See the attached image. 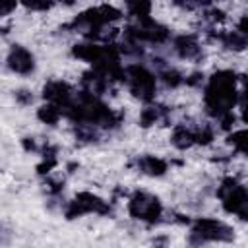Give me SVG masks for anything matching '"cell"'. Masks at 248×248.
<instances>
[{
    "label": "cell",
    "mask_w": 248,
    "mask_h": 248,
    "mask_svg": "<svg viewBox=\"0 0 248 248\" xmlns=\"http://www.w3.org/2000/svg\"><path fill=\"white\" fill-rule=\"evenodd\" d=\"M62 112L74 124H91L99 130H114L124 120V114L120 110L110 108L99 99V95L89 93L85 89L76 93L70 105L62 108Z\"/></svg>",
    "instance_id": "6da1fadb"
},
{
    "label": "cell",
    "mask_w": 248,
    "mask_h": 248,
    "mask_svg": "<svg viewBox=\"0 0 248 248\" xmlns=\"http://www.w3.org/2000/svg\"><path fill=\"white\" fill-rule=\"evenodd\" d=\"M238 78L232 70H217L205 83L203 107L209 116L219 120L221 116L232 112L238 103Z\"/></svg>",
    "instance_id": "7a4b0ae2"
},
{
    "label": "cell",
    "mask_w": 248,
    "mask_h": 248,
    "mask_svg": "<svg viewBox=\"0 0 248 248\" xmlns=\"http://www.w3.org/2000/svg\"><path fill=\"white\" fill-rule=\"evenodd\" d=\"M120 17H122V12L118 8H114L110 4H101V6L89 8V10L81 12L79 16H76L68 27L72 31L83 33L91 41H108L110 33H105V29H107V25L118 21Z\"/></svg>",
    "instance_id": "3957f363"
},
{
    "label": "cell",
    "mask_w": 248,
    "mask_h": 248,
    "mask_svg": "<svg viewBox=\"0 0 248 248\" xmlns=\"http://www.w3.org/2000/svg\"><path fill=\"white\" fill-rule=\"evenodd\" d=\"M124 81L128 85V91L143 101L149 103L155 99L157 93V78L153 72H149L143 64H130L124 68Z\"/></svg>",
    "instance_id": "277c9868"
},
{
    "label": "cell",
    "mask_w": 248,
    "mask_h": 248,
    "mask_svg": "<svg viewBox=\"0 0 248 248\" xmlns=\"http://www.w3.org/2000/svg\"><path fill=\"white\" fill-rule=\"evenodd\" d=\"M234 238V231L217 219L200 217L190 227V242L203 244V242H231Z\"/></svg>",
    "instance_id": "5b68a950"
},
{
    "label": "cell",
    "mask_w": 248,
    "mask_h": 248,
    "mask_svg": "<svg viewBox=\"0 0 248 248\" xmlns=\"http://www.w3.org/2000/svg\"><path fill=\"white\" fill-rule=\"evenodd\" d=\"M128 211L134 219L143 223H159L163 217V205L159 198L149 192H136L128 202Z\"/></svg>",
    "instance_id": "8992f818"
},
{
    "label": "cell",
    "mask_w": 248,
    "mask_h": 248,
    "mask_svg": "<svg viewBox=\"0 0 248 248\" xmlns=\"http://www.w3.org/2000/svg\"><path fill=\"white\" fill-rule=\"evenodd\" d=\"M124 35L138 41V43H149V45H163L169 41V29L157 21H153L151 17L147 19H136V23H130L124 29Z\"/></svg>",
    "instance_id": "52a82bcc"
},
{
    "label": "cell",
    "mask_w": 248,
    "mask_h": 248,
    "mask_svg": "<svg viewBox=\"0 0 248 248\" xmlns=\"http://www.w3.org/2000/svg\"><path fill=\"white\" fill-rule=\"evenodd\" d=\"M85 213L108 215L110 213V205H108V202H105L103 198H99V196H95L91 192H79L68 203L64 215H66V219H76V217H81Z\"/></svg>",
    "instance_id": "ba28073f"
},
{
    "label": "cell",
    "mask_w": 248,
    "mask_h": 248,
    "mask_svg": "<svg viewBox=\"0 0 248 248\" xmlns=\"http://www.w3.org/2000/svg\"><path fill=\"white\" fill-rule=\"evenodd\" d=\"M217 198L221 200V205L227 213H234L240 209V205L248 200V188L238 182L234 176H225L217 188Z\"/></svg>",
    "instance_id": "9c48e42d"
},
{
    "label": "cell",
    "mask_w": 248,
    "mask_h": 248,
    "mask_svg": "<svg viewBox=\"0 0 248 248\" xmlns=\"http://www.w3.org/2000/svg\"><path fill=\"white\" fill-rule=\"evenodd\" d=\"M76 91L74 87L64 81V79H50L43 85V97L46 103H54L60 108H64L66 105H70V101L74 99Z\"/></svg>",
    "instance_id": "30bf717a"
},
{
    "label": "cell",
    "mask_w": 248,
    "mask_h": 248,
    "mask_svg": "<svg viewBox=\"0 0 248 248\" xmlns=\"http://www.w3.org/2000/svg\"><path fill=\"white\" fill-rule=\"evenodd\" d=\"M6 64H8V68H10L14 74L29 76V74H33V70H35V56H33L31 50H27L25 46L14 45V46L10 48V52H8Z\"/></svg>",
    "instance_id": "8fae6325"
},
{
    "label": "cell",
    "mask_w": 248,
    "mask_h": 248,
    "mask_svg": "<svg viewBox=\"0 0 248 248\" xmlns=\"http://www.w3.org/2000/svg\"><path fill=\"white\" fill-rule=\"evenodd\" d=\"M172 50L182 58V60H198L202 56V46L200 41L194 35H178L172 39Z\"/></svg>",
    "instance_id": "7c38bea8"
},
{
    "label": "cell",
    "mask_w": 248,
    "mask_h": 248,
    "mask_svg": "<svg viewBox=\"0 0 248 248\" xmlns=\"http://www.w3.org/2000/svg\"><path fill=\"white\" fill-rule=\"evenodd\" d=\"M110 83L112 81L103 72H99L97 68H93L81 76V87L89 93H95V95H103L105 91H108Z\"/></svg>",
    "instance_id": "4fadbf2b"
},
{
    "label": "cell",
    "mask_w": 248,
    "mask_h": 248,
    "mask_svg": "<svg viewBox=\"0 0 248 248\" xmlns=\"http://www.w3.org/2000/svg\"><path fill=\"white\" fill-rule=\"evenodd\" d=\"M136 167L140 172L147 176H163L169 170V163L157 155H141L136 159Z\"/></svg>",
    "instance_id": "5bb4252c"
},
{
    "label": "cell",
    "mask_w": 248,
    "mask_h": 248,
    "mask_svg": "<svg viewBox=\"0 0 248 248\" xmlns=\"http://www.w3.org/2000/svg\"><path fill=\"white\" fill-rule=\"evenodd\" d=\"M72 54L74 58L78 60H83V62H89V64H97L101 60V56L105 54V45H97V43H79V45H74L72 46Z\"/></svg>",
    "instance_id": "9a60e30c"
},
{
    "label": "cell",
    "mask_w": 248,
    "mask_h": 248,
    "mask_svg": "<svg viewBox=\"0 0 248 248\" xmlns=\"http://www.w3.org/2000/svg\"><path fill=\"white\" fill-rule=\"evenodd\" d=\"M211 37L215 41H219L229 50H244V48H248V37L238 29L236 31H219V33H213Z\"/></svg>",
    "instance_id": "2e32d148"
},
{
    "label": "cell",
    "mask_w": 248,
    "mask_h": 248,
    "mask_svg": "<svg viewBox=\"0 0 248 248\" xmlns=\"http://www.w3.org/2000/svg\"><path fill=\"white\" fill-rule=\"evenodd\" d=\"M170 143H172L176 149H188V147H192V145L196 143V128L178 124V126L172 130Z\"/></svg>",
    "instance_id": "e0dca14e"
},
{
    "label": "cell",
    "mask_w": 248,
    "mask_h": 248,
    "mask_svg": "<svg viewBox=\"0 0 248 248\" xmlns=\"http://www.w3.org/2000/svg\"><path fill=\"white\" fill-rule=\"evenodd\" d=\"M169 108L163 105H147L141 112H140V126L141 128H149L161 120H167Z\"/></svg>",
    "instance_id": "ac0fdd59"
},
{
    "label": "cell",
    "mask_w": 248,
    "mask_h": 248,
    "mask_svg": "<svg viewBox=\"0 0 248 248\" xmlns=\"http://www.w3.org/2000/svg\"><path fill=\"white\" fill-rule=\"evenodd\" d=\"M62 116H64L62 108L58 105H54V103H46V105L39 107V110H37V118L43 124H48V126H56Z\"/></svg>",
    "instance_id": "d6986e66"
},
{
    "label": "cell",
    "mask_w": 248,
    "mask_h": 248,
    "mask_svg": "<svg viewBox=\"0 0 248 248\" xmlns=\"http://www.w3.org/2000/svg\"><path fill=\"white\" fill-rule=\"evenodd\" d=\"M126 10L134 19H147L151 14V0H126Z\"/></svg>",
    "instance_id": "ffe728a7"
},
{
    "label": "cell",
    "mask_w": 248,
    "mask_h": 248,
    "mask_svg": "<svg viewBox=\"0 0 248 248\" xmlns=\"http://www.w3.org/2000/svg\"><path fill=\"white\" fill-rule=\"evenodd\" d=\"M159 79L165 83V87H169V89H176L178 85L184 83L186 78H184L176 68H169V66H165V68L159 72Z\"/></svg>",
    "instance_id": "44dd1931"
},
{
    "label": "cell",
    "mask_w": 248,
    "mask_h": 248,
    "mask_svg": "<svg viewBox=\"0 0 248 248\" xmlns=\"http://www.w3.org/2000/svg\"><path fill=\"white\" fill-rule=\"evenodd\" d=\"M227 143L234 151H238V153H242V155L248 157V130H236V132L229 134Z\"/></svg>",
    "instance_id": "7402d4cb"
},
{
    "label": "cell",
    "mask_w": 248,
    "mask_h": 248,
    "mask_svg": "<svg viewBox=\"0 0 248 248\" xmlns=\"http://www.w3.org/2000/svg\"><path fill=\"white\" fill-rule=\"evenodd\" d=\"M172 2H174V6H178L180 10L192 12V10H200V8L209 6L213 0H172Z\"/></svg>",
    "instance_id": "603a6c76"
},
{
    "label": "cell",
    "mask_w": 248,
    "mask_h": 248,
    "mask_svg": "<svg viewBox=\"0 0 248 248\" xmlns=\"http://www.w3.org/2000/svg\"><path fill=\"white\" fill-rule=\"evenodd\" d=\"M213 141V128L203 124V126H198L196 128V143L200 145H207Z\"/></svg>",
    "instance_id": "cb8c5ba5"
},
{
    "label": "cell",
    "mask_w": 248,
    "mask_h": 248,
    "mask_svg": "<svg viewBox=\"0 0 248 248\" xmlns=\"http://www.w3.org/2000/svg\"><path fill=\"white\" fill-rule=\"evenodd\" d=\"M27 10H33V12H46L52 8L54 0H19Z\"/></svg>",
    "instance_id": "d4e9b609"
},
{
    "label": "cell",
    "mask_w": 248,
    "mask_h": 248,
    "mask_svg": "<svg viewBox=\"0 0 248 248\" xmlns=\"http://www.w3.org/2000/svg\"><path fill=\"white\" fill-rule=\"evenodd\" d=\"M238 103H240V116L244 124H248V79H244V89L238 95Z\"/></svg>",
    "instance_id": "484cf974"
},
{
    "label": "cell",
    "mask_w": 248,
    "mask_h": 248,
    "mask_svg": "<svg viewBox=\"0 0 248 248\" xmlns=\"http://www.w3.org/2000/svg\"><path fill=\"white\" fill-rule=\"evenodd\" d=\"M203 19L209 21L211 25L221 23V21L225 19V12H223V10H217V8H211V10H207V12L203 14Z\"/></svg>",
    "instance_id": "4316f807"
},
{
    "label": "cell",
    "mask_w": 248,
    "mask_h": 248,
    "mask_svg": "<svg viewBox=\"0 0 248 248\" xmlns=\"http://www.w3.org/2000/svg\"><path fill=\"white\" fill-rule=\"evenodd\" d=\"M16 101L19 103V105H31L33 103V95L27 91V89H19V91H16Z\"/></svg>",
    "instance_id": "83f0119b"
},
{
    "label": "cell",
    "mask_w": 248,
    "mask_h": 248,
    "mask_svg": "<svg viewBox=\"0 0 248 248\" xmlns=\"http://www.w3.org/2000/svg\"><path fill=\"white\" fill-rule=\"evenodd\" d=\"M202 81H203V76H202V74H192V76H188V78L184 79V83H186V85H192V87L202 85Z\"/></svg>",
    "instance_id": "f1b7e54d"
},
{
    "label": "cell",
    "mask_w": 248,
    "mask_h": 248,
    "mask_svg": "<svg viewBox=\"0 0 248 248\" xmlns=\"http://www.w3.org/2000/svg\"><path fill=\"white\" fill-rule=\"evenodd\" d=\"M17 0H2V16H8L16 8Z\"/></svg>",
    "instance_id": "f546056e"
},
{
    "label": "cell",
    "mask_w": 248,
    "mask_h": 248,
    "mask_svg": "<svg viewBox=\"0 0 248 248\" xmlns=\"http://www.w3.org/2000/svg\"><path fill=\"white\" fill-rule=\"evenodd\" d=\"M21 143H23L25 151H39V147H37V143L33 141V138H23Z\"/></svg>",
    "instance_id": "4dcf8cb0"
},
{
    "label": "cell",
    "mask_w": 248,
    "mask_h": 248,
    "mask_svg": "<svg viewBox=\"0 0 248 248\" xmlns=\"http://www.w3.org/2000/svg\"><path fill=\"white\" fill-rule=\"evenodd\" d=\"M236 215H238L242 221H248V200H246V202L240 205V209L236 211Z\"/></svg>",
    "instance_id": "1f68e13d"
},
{
    "label": "cell",
    "mask_w": 248,
    "mask_h": 248,
    "mask_svg": "<svg viewBox=\"0 0 248 248\" xmlns=\"http://www.w3.org/2000/svg\"><path fill=\"white\" fill-rule=\"evenodd\" d=\"M60 2H62V4H66V6H72L76 0H60Z\"/></svg>",
    "instance_id": "d6a6232c"
}]
</instances>
